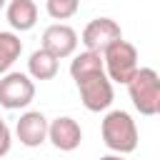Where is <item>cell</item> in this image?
Listing matches in <instances>:
<instances>
[{
    "label": "cell",
    "instance_id": "6da1fadb",
    "mask_svg": "<svg viewBox=\"0 0 160 160\" xmlns=\"http://www.w3.org/2000/svg\"><path fill=\"white\" fill-rule=\"evenodd\" d=\"M70 75L78 85V92H80L85 110L100 112V110H108L112 105L115 92H112L110 78L105 75V65H102L100 52L82 50L80 55H75L70 62Z\"/></svg>",
    "mask_w": 160,
    "mask_h": 160
},
{
    "label": "cell",
    "instance_id": "7a4b0ae2",
    "mask_svg": "<svg viewBox=\"0 0 160 160\" xmlns=\"http://www.w3.org/2000/svg\"><path fill=\"white\" fill-rule=\"evenodd\" d=\"M100 135L105 148L118 155H128L138 148V125L125 110H110L102 118Z\"/></svg>",
    "mask_w": 160,
    "mask_h": 160
},
{
    "label": "cell",
    "instance_id": "3957f363",
    "mask_svg": "<svg viewBox=\"0 0 160 160\" xmlns=\"http://www.w3.org/2000/svg\"><path fill=\"white\" fill-rule=\"evenodd\" d=\"M130 100L140 115H158L160 110V75L152 68H138L128 82Z\"/></svg>",
    "mask_w": 160,
    "mask_h": 160
},
{
    "label": "cell",
    "instance_id": "277c9868",
    "mask_svg": "<svg viewBox=\"0 0 160 160\" xmlns=\"http://www.w3.org/2000/svg\"><path fill=\"white\" fill-rule=\"evenodd\" d=\"M102 65H105V75L110 78V82L128 85L132 80V75L138 72V50H135V45L128 42V40L112 42L102 52Z\"/></svg>",
    "mask_w": 160,
    "mask_h": 160
},
{
    "label": "cell",
    "instance_id": "5b68a950",
    "mask_svg": "<svg viewBox=\"0 0 160 160\" xmlns=\"http://www.w3.org/2000/svg\"><path fill=\"white\" fill-rule=\"evenodd\" d=\"M35 98V82L25 72H5L0 78V105L5 110L28 108Z\"/></svg>",
    "mask_w": 160,
    "mask_h": 160
},
{
    "label": "cell",
    "instance_id": "8992f818",
    "mask_svg": "<svg viewBox=\"0 0 160 160\" xmlns=\"http://www.w3.org/2000/svg\"><path fill=\"white\" fill-rule=\"evenodd\" d=\"M122 40V30L112 18H95L82 30V45L90 52H105L112 42Z\"/></svg>",
    "mask_w": 160,
    "mask_h": 160
},
{
    "label": "cell",
    "instance_id": "52a82bcc",
    "mask_svg": "<svg viewBox=\"0 0 160 160\" xmlns=\"http://www.w3.org/2000/svg\"><path fill=\"white\" fill-rule=\"evenodd\" d=\"M42 50H48L50 55H55L58 60L62 58H70L75 55L78 50V32L65 25V22H55V25H48L45 32H42Z\"/></svg>",
    "mask_w": 160,
    "mask_h": 160
},
{
    "label": "cell",
    "instance_id": "ba28073f",
    "mask_svg": "<svg viewBox=\"0 0 160 160\" xmlns=\"http://www.w3.org/2000/svg\"><path fill=\"white\" fill-rule=\"evenodd\" d=\"M48 118L40 110H28L20 115V120L15 122V135L20 140V145L25 148H38L48 140Z\"/></svg>",
    "mask_w": 160,
    "mask_h": 160
},
{
    "label": "cell",
    "instance_id": "9c48e42d",
    "mask_svg": "<svg viewBox=\"0 0 160 160\" xmlns=\"http://www.w3.org/2000/svg\"><path fill=\"white\" fill-rule=\"evenodd\" d=\"M48 140H50L58 150L70 152V150H75V148L82 142V130H80V125H78V120L62 115V118H55V120L48 125Z\"/></svg>",
    "mask_w": 160,
    "mask_h": 160
},
{
    "label": "cell",
    "instance_id": "30bf717a",
    "mask_svg": "<svg viewBox=\"0 0 160 160\" xmlns=\"http://www.w3.org/2000/svg\"><path fill=\"white\" fill-rule=\"evenodd\" d=\"M5 15H8V22L12 30L28 32L38 22V5L32 0H10L5 5Z\"/></svg>",
    "mask_w": 160,
    "mask_h": 160
},
{
    "label": "cell",
    "instance_id": "8fae6325",
    "mask_svg": "<svg viewBox=\"0 0 160 160\" xmlns=\"http://www.w3.org/2000/svg\"><path fill=\"white\" fill-rule=\"evenodd\" d=\"M28 75L35 80H52L58 75V58L50 55L48 50H35L28 60Z\"/></svg>",
    "mask_w": 160,
    "mask_h": 160
},
{
    "label": "cell",
    "instance_id": "7c38bea8",
    "mask_svg": "<svg viewBox=\"0 0 160 160\" xmlns=\"http://www.w3.org/2000/svg\"><path fill=\"white\" fill-rule=\"evenodd\" d=\"M20 52H22V40L15 32L2 30L0 32V75H5L12 68V62L20 58Z\"/></svg>",
    "mask_w": 160,
    "mask_h": 160
},
{
    "label": "cell",
    "instance_id": "4fadbf2b",
    "mask_svg": "<svg viewBox=\"0 0 160 160\" xmlns=\"http://www.w3.org/2000/svg\"><path fill=\"white\" fill-rule=\"evenodd\" d=\"M80 0H45V10L52 20H68L78 12Z\"/></svg>",
    "mask_w": 160,
    "mask_h": 160
},
{
    "label": "cell",
    "instance_id": "5bb4252c",
    "mask_svg": "<svg viewBox=\"0 0 160 160\" xmlns=\"http://www.w3.org/2000/svg\"><path fill=\"white\" fill-rule=\"evenodd\" d=\"M10 145H12V135H10V128L5 125V120L0 118V158H5L10 152Z\"/></svg>",
    "mask_w": 160,
    "mask_h": 160
},
{
    "label": "cell",
    "instance_id": "9a60e30c",
    "mask_svg": "<svg viewBox=\"0 0 160 160\" xmlns=\"http://www.w3.org/2000/svg\"><path fill=\"white\" fill-rule=\"evenodd\" d=\"M100 160H125V158H122V155H102Z\"/></svg>",
    "mask_w": 160,
    "mask_h": 160
},
{
    "label": "cell",
    "instance_id": "2e32d148",
    "mask_svg": "<svg viewBox=\"0 0 160 160\" xmlns=\"http://www.w3.org/2000/svg\"><path fill=\"white\" fill-rule=\"evenodd\" d=\"M5 5H8V0H0V10H2V8H5Z\"/></svg>",
    "mask_w": 160,
    "mask_h": 160
},
{
    "label": "cell",
    "instance_id": "e0dca14e",
    "mask_svg": "<svg viewBox=\"0 0 160 160\" xmlns=\"http://www.w3.org/2000/svg\"><path fill=\"white\" fill-rule=\"evenodd\" d=\"M158 115H160V110H158Z\"/></svg>",
    "mask_w": 160,
    "mask_h": 160
}]
</instances>
